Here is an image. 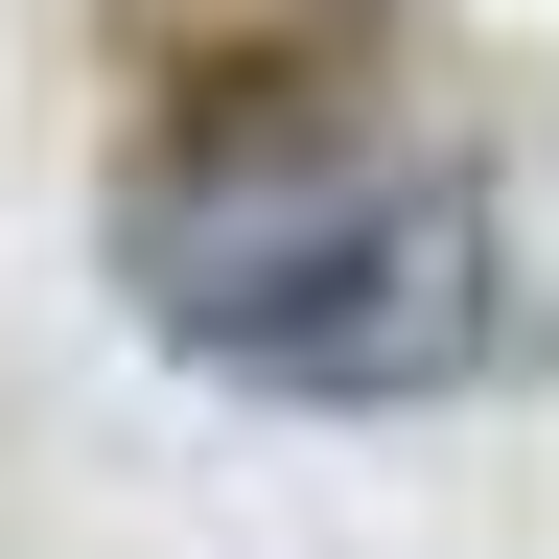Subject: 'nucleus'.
Wrapping results in <instances>:
<instances>
[{
    "instance_id": "obj_1",
    "label": "nucleus",
    "mask_w": 559,
    "mask_h": 559,
    "mask_svg": "<svg viewBox=\"0 0 559 559\" xmlns=\"http://www.w3.org/2000/svg\"><path fill=\"white\" fill-rule=\"evenodd\" d=\"M117 304L164 326L210 396L419 419V396L513 373L536 280H513V210H489L466 140L373 117L349 70H210L117 164Z\"/></svg>"
}]
</instances>
